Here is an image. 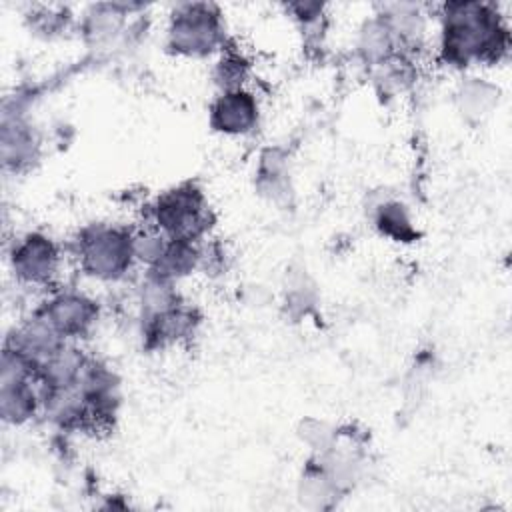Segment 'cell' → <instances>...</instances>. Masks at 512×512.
Returning a JSON list of instances; mask_svg holds the SVG:
<instances>
[{
  "label": "cell",
  "mask_w": 512,
  "mask_h": 512,
  "mask_svg": "<svg viewBox=\"0 0 512 512\" xmlns=\"http://www.w3.org/2000/svg\"><path fill=\"white\" fill-rule=\"evenodd\" d=\"M156 220L172 240L192 242L206 228V212L200 192L192 186L170 190L158 200Z\"/></svg>",
  "instance_id": "2"
},
{
  "label": "cell",
  "mask_w": 512,
  "mask_h": 512,
  "mask_svg": "<svg viewBox=\"0 0 512 512\" xmlns=\"http://www.w3.org/2000/svg\"><path fill=\"white\" fill-rule=\"evenodd\" d=\"M218 30V14L210 6L188 4L174 14L170 36L178 50L200 54L216 44Z\"/></svg>",
  "instance_id": "4"
},
{
  "label": "cell",
  "mask_w": 512,
  "mask_h": 512,
  "mask_svg": "<svg viewBox=\"0 0 512 512\" xmlns=\"http://www.w3.org/2000/svg\"><path fill=\"white\" fill-rule=\"evenodd\" d=\"M14 272L26 282H44L54 274L58 252L50 240L38 234L26 236L14 248Z\"/></svg>",
  "instance_id": "5"
},
{
  "label": "cell",
  "mask_w": 512,
  "mask_h": 512,
  "mask_svg": "<svg viewBox=\"0 0 512 512\" xmlns=\"http://www.w3.org/2000/svg\"><path fill=\"white\" fill-rule=\"evenodd\" d=\"M94 312L90 300L76 294H62L44 308L42 320L60 336L80 334L94 320Z\"/></svg>",
  "instance_id": "6"
},
{
  "label": "cell",
  "mask_w": 512,
  "mask_h": 512,
  "mask_svg": "<svg viewBox=\"0 0 512 512\" xmlns=\"http://www.w3.org/2000/svg\"><path fill=\"white\" fill-rule=\"evenodd\" d=\"M2 416L8 422H22L36 410V394L30 386V378L2 382Z\"/></svg>",
  "instance_id": "8"
},
{
  "label": "cell",
  "mask_w": 512,
  "mask_h": 512,
  "mask_svg": "<svg viewBox=\"0 0 512 512\" xmlns=\"http://www.w3.org/2000/svg\"><path fill=\"white\" fill-rule=\"evenodd\" d=\"M500 26L496 14L482 4L460 2L446 6L444 50L452 60L494 54L500 46Z\"/></svg>",
  "instance_id": "1"
},
{
  "label": "cell",
  "mask_w": 512,
  "mask_h": 512,
  "mask_svg": "<svg viewBox=\"0 0 512 512\" xmlns=\"http://www.w3.org/2000/svg\"><path fill=\"white\" fill-rule=\"evenodd\" d=\"M212 122L224 132H246L256 122V102L246 92L230 90L214 104Z\"/></svg>",
  "instance_id": "7"
},
{
  "label": "cell",
  "mask_w": 512,
  "mask_h": 512,
  "mask_svg": "<svg viewBox=\"0 0 512 512\" xmlns=\"http://www.w3.org/2000/svg\"><path fill=\"white\" fill-rule=\"evenodd\" d=\"M134 242L120 230L94 228L82 240V260L90 274L114 278L130 266Z\"/></svg>",
  "instance_id": "3"
}]
</instances>
